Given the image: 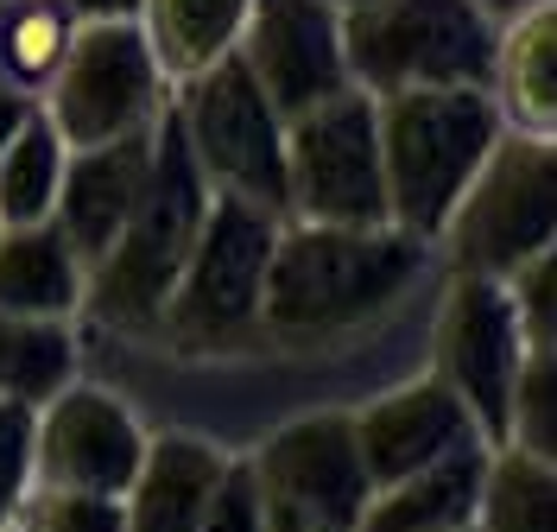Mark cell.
<instances>
[{"instance_id":"obj_36","label":"cell","mask_w":557,"mask_h":532,"mask_svg":"<svg viewBox=\"0 0 557 532\" xmlns=\"http://www.w3.org/2000/svg\"><path fill=\"white\" fill-rule=\"evenodd\" d=\"M0 532H13V527H0Z\"/></svg>"},{"instance_id":"obj_30","label":"cell","mask_w":557,"mask_h":532,"mask_svg":"<svg viewBox=\"0 0 557 532\" xmlns=\"http://www.w3.org/2000/svg\"><path fill=\"white\" fill-rule=\"evenodd\" d=\"M38 114V96H20V89H0V146L13 140L26 121Z\"/></svg>"},{"instance_id":"obj_29","label":"cell","mask_w":557,"mask_h":532,"mask_svg":"<svg viewBox=\"0 0 557 532\" xmlns=\"http://www.w3.org/2000/svg\"><path fill=\"white\" fill-rule=\"evenodd\" d=\"M197 532H267V507H260V482H253L247 457H228Z\"/></svg>"},{"instance_id":"obj_1","label":"cell","mask_w":557,"mask_h":532,"mask_svg":"<svg viewBox=\"0 0 557 532\" xmlns=\"http://www.w3.org/2000/svg\"><path fill=\"white\" fill-rule=\"evenodd\" d=\"M431 267H437V248L393 222H374V228L278 222L267 285H260V330L278 343L348 336L386 318Z\"/></svg>"},{"instance_id":"obj_10","label":"cell","mask_w":557,"mask_h":532,"mask_svg":"<svg viewBox=\"0 0 557 532\" xmlns=\"http://www.w3.org/2000/svg\"><path fill=\"white\" fill-rule=\"evenodd\" d=\"M431 355H437V381L469 406V419L487 444L507 437V399L520 381L525 336L513 318L507 280H482V273H450L444 298H437V323H431Z\"/></svg>"},{"instance_id":"obj_14","label":"cell","mask_w":557,"mask_h":532,"mask_svg":"<svg viewBox=\"0 0 557 532\" xmlns=\"http://www.w3.org/2000/svg\"><path fill=\"white\" fill-rule=\"evenodd\" d=\"M348 419H355L361 469H368L374 488H393V482H406V475L456 457V450H469V444H487L482 431H475V419H469V406H462L437 374L381 393V399H368V406L348 412Z\"/></svg>"},{"instance_id":"obj_15","label":"cell","mask_w":557,"mask_h":532,"mask_svg":"<svg viewBox=\"0 0 557 532\" xmlns=\"http://www.w3.org/2000/svg\"><path fill=\"white\" fill-rule=\"evenodd\" d=\"M159 127V121H152ZM152 127L127 134V140L108 146H76L64 159V184H58V203H51V228L70 242V253L83 260V273L114 248L121 222L139 197V177H146V152H152Z\"/></svg>"},{"instance_id":"obj_20","label":"cell","mask_w":557,"mask_h":532,"mask_svg":"<svg viewBox=\"0 0 557 532\" xmlns=\"http://www.w3.org/2000/svg\"><path fill=\"white\" fill-rule=\"evenodd\" d=\"M242 20H247V0H139L134 7V26L146 33L172 89L203 76L209 64L235 58Z\"/></svg>"},{"instance_id":"obj_6","label":"cell","mask_w":557,"mask_h":532,"mask_svg":"<svg viewBox=\"0 0 557 532\" xmlns=\"http://www.w3.org/2000/svg\"><path fill=\"white\" fill-rule=\"evenodd\" d=\"M278 222L285 215L209 190L203 228H197L190 260H184L172 298H165V318H159V330L172 343H184V349H228V343L260 330V285H267Z\"/></svg>"},{"instance_id":"obj_7","label":"cell","mask_w":557,"mask_h":532,"mask_svg":"<svg viewBox=\"0 0 557 532\" xmlns=\"http://www.w3.org/2000/svg\"><path fill=\"white\" fill-rule=\"evenodd\" d=\"M172 121L215 197L285 215V114L260 96L242 58H222L203 76L177 83Z\"/></svg>"},{"instance_id":"obj_27","label":"cell","mask_w":557,"mask_h":532,"mask_svg":"<svg viewBox=\"0 0 557 532\" xmlns=\"http://www.w3.org/2000/svg\"><path fill=\"white\" fill-rule=\"evenodd\" d=\"M507 298H513L525 349H557V248L532 253L520 273H507Z\"/></svg>"},{"instance_id":"obj_33","label":"cell","mask_w":557,"mask_h":532,"mask_svg":"<svg viewBox=\"0 0 557 532\" xmlns=\"http://www.w3.org/2000/svg\"><path fill=\"white\" fill-rule=\"evenodd\" d=\"M475 7H482L487 20L500 26V20H513V13H532V7H545V0H475Z\"/></svg>"},{"instance_id":"obj_2","label":"cell","mask_w":557,"mask_h":532,"mask_svg":"<svg viewBox=\"0 0 557 532\" xmlns=\"http://www.w3.org/2000/svg\"><path fill=\"white\" fill-rule=\"evenodd\" d=\"M203 210H209V184L197 172L184 134H177L172 108H165L159 127H152V152H146L134 210L121 222L114 248L89 267L83 311H96L114 330H159L165 298H172L177 273L190 260V242L203 228Z\"/></svg>"},{"instance_id":"obj_34","label":"cell","mask_w":557,"mask_h":532,"mask_svg":"<svg viewBox=\"0 0 557 532\" xmlns=\"http://www.w3.org/2000/svg\"><path fill=\"white\" fill-rule=\"evenodd\" d=\"M330 7H336V13H355V7H368V0H330Z\"/></svg>"},{"instance_id":"obj_24","label":"cell","mask_w":557,"mask_h":532,"mask_svg":"<svg viewBox=\"0 0 557 532\" xmlns=\"http://www.w3.org/2000/svg\"><path fill=\"white\" fill-rule=\"evenodd\" d=\"M64 159H70V146L58 140V127H51L45 108H38L33 121L0 146V228L51 222L58 184H64Z\"/></svg>"},{"instance_id":"obj_12","label":"cell","mask_w":557,"mask_h":532,"mask_svg":"<svg viewBox=\"0 0 557 532\" xmlns=\"http://www.w3.org/2000/svg\"><path fill=\"white\" fill-rule=\"evenodd\" d=\"M253 482L260 500L278 507H298L336 532H361V514L374 500V482L361 469V444H355V419L348 412H311V419H292L278 425L253 457Z\"/></svg>"},{"instance_id":"obj_9","label":"cell","mask_w":557,"mask_h":532,"mask_svg":"<svg viewBox=\"0 0 557 532\" xmlns=\"http://www.w3.org/2000/svg\"><path fill=\"white\" fill-rule=\"evenodd\" d=\"M45 121L58 127V140L76 146H108L146 134L165 108H172V83L159 71L152 45L134 20H83L70 38L64 64L51 76V89L38 96Z\"/></svg>"},{"instance_id":"obj_21","label":"cell","mask_w":557,"mask_h":532,"mask_svg":"<svg viewBox=\"0 0 557 532\" xmlns=\"http://www.w3.org/2000/svg\"><path fill=\"white\" fill-rule=\"evenodd\" d=\"M475 532H557V457L487 444Z\"/></svg>"},{"instance_id":"obj_25","label":"cell","mask_w":557,"mask_h":532,"mask_svg":"<svg viewBox=\"0 0 557 532\" xmlns=\"http://www.w3.org/2000/svg\"><path fill=\"white\" fill-rule=\"evenodd\" d=\"M539 457H557V349H525L513 399H507V437Z\"/></svg>"},{"instance_id":"obj_26","label":"cell","mask_w":557,"mask_h":532,"mask_svg":"<svg viewBox=\"0 0 557 532\" xmlns=\"http://www.w3.org/2000/svg\"><path fill=\"white\" fill-rule=\"evenodd\" d=\"M7 527L13 532H127V514H121L114 495H83V488L33 482Z\"/></svg>"},{"instance_id":"obj_4","label":"cell","mask_w":557,"mask_h":532,"mask_svg":"<svg viewBox=\"0 0 557 532\" xmlns=\"http://www.w3.org/2000/svg\"><path fill=\"white\" fill-rule=\"evenodd\" d=\"M431 248L450 273L482 280H507L532 253L557 248V140L507 127Z\"/></svg>"},{"instance_id":"obj_35","label":"cell","mask_w":557,"mask_h":532,"mask_svg":"<svg viewBox=\"0 0 557 532\" xmlns=\"http://www.w3.org/2000/svg\"><path fill=\"white\" fill-rule=\"evenodd\" d=\"M456 532H475V527H456Z\"/></svg>"},{"instance_id":"obj_17","label":"cell","mask_w":557,"mask_h":532,"mask_svg":"<svg viewBox=\"0 0 557 532\" xmlns=\"http://www.w3.org/2000/svg\"><path fill=\"white\" fill-rule=\"evenodd\" d=\"M487 96H494L500 121L513 134H545V140H557V0L494 26Z\"/></svg>"},{"instance_id":"obj_5","label":"cell","mask_w":557,"mask_h":532,"mask_svg":"<svg viewBox=\"0 0 557 532\" xmlns=\"http://www.w3.org/2000/svg\"><path fill=\"white\" fill-rule=\"evenodd\" d=\"M348 83L368 96L482 83L494 64V20L475 0H368L343 13Z\"/></svg>"},{"instance_id":"obj_8","label":"cell","mask_w":557,"mask_h":532,"mask_svg":"<svg viewBox=\"0 0 557 532\" xmlns=\"http://www.w3.org/2000/svg\"><path fill=\"white\" fill-rule=\"evenodd\" d=\"M285 222H386L381 177V102L348 83L343 96L285 121Z\"/></svg>"},{"instance_id":"obj_16","label":"cell","mask_w":557,"mask_h":532,"mask_svg":"<svg viewBox=\"0 0 557 532\" xmlns=\"http://www.w3.org/2000/svg\"><path fill=\"white\" fill-rule=\"evenodd\" d=\"M222 469H228V450H215L209 437H190V431L146 437V457L121 495L127 532H197Z\"/></svg>"},{"instance_id":"obj_19","label":"cell","mask_w":557,"mask_h":532,"mask_svg":"<svg viewBox=\"0 0 557 532\" xmlns=\"http://www.w3.org/2000/svg\"><path fill=\"white\" fill-rule=\"evenodd\" d=\"M83 285H89V273H83V260L70 253V242L51 222L0 228V311L76 323Z\"/></svg>"},{"instance_id":"obj_11","label":"cell","mask_w":557,"mask_h":532,"mask_svg":"<svg viewBox=\"0 0 557 532\" xmlns=\"http://www.w3.org/2000/svg\"><path fill=\"white\" fill-rule=\"evenodd\" d=\"M235 58L285 121L348 89L343 13L330 0H247Z\"/></svg>"},{"instance_id":"obj_22","label":"cell","mask_w":557,"mask_h":532,"mask_svg":"<svg viewBox=\"0 0 557 532\" xmlns=\"http://www.w3.org/2000/svg\"><path fill=\"white\" fill-rule=\"evenodd\" d=\"M70 381H76V330L64 318L0 311V399L45 406Z\"/></svg>"},{"instance_id":"obj_32","label":"cell","mask_w":557,"mask_h":532,"mask_svg":"<svg viewBox=\"0 0 557 532\" xmlns=\"http://www.w3.org/2000/svg\"><path fill=\"white\" fill-rule=\"evenodd\" d=\"M76 20H134L139 0H64Z\"/></svg>"},{"instance_id":"obj_31","label":"cell","mask_w":557,"mask_h":532,"mask_svg":"<svg viewBox=\"0 0 557 532\" xmlns=\"http://www.w3.org/2000/svg\"><path fill=\"white\" fill-rule=\"evenodd\" d=\"M260 507H267V532H336L311 514H298V507H278V500H260Z\"/></svg>"},{"instance_id":"obj_13","label":"cell","mask_w":557,"mask_h":532,"mask_svg":"<svg viewBox=\"0 0 557 532\" xmlns=\"http://www.w3.org/2000/svg\"><path fill=\"white\" fill-rule=\"evenodd\" d=\"M139 457H146V431L139 419L102 387L70 381L58 387L33 419V482L51 488H83V495H127Z\"/></svg>"},{"instance_id":"obj_18","label":"cell","mask_w":557,"mask_h":532,"mask_svg":"<svg viewBox=\"0 0 557 532\" xmlns=\"http://www.w3.org/2000/svg\"><path fill=\"white\" fill-rule=\"evenodd\" d=\"M482 469H487V444H469L456 457L418 469L393 488H374L361 532H456L475 527V500H482Z\"/></svg>"},{"instance_id":"obj_28","label":"cell","mask_w":557,"mask_h":532,"mask_svg":"<svg viewBox=\"0 0 557 532\" xmlns=\"http://www.w3.org/2000/svg\"><path fill=\"white\" fill-rule=\"evenodd\" d=\"M33 419L38 406L0 399V527L13 520V507L33 488Z\"/></svg>"},{"instance_id":"obj_3","label":"cell","mask_w":557,"mask_h":532,"mask_svg":"<svg viewBox=\"0 0 557 532\" xmlns=\"http://www.w3.org/2000/svg\"><path fill=\"white\" fill-rule=\"evenodd\" d=\"M381 102V177H386V222L418 242H437L456 197L482 172L494 140L507 134L500 108L482 83L450 89H399Z\"/></svg>"},{"instance_id":"obj_23","label":"cell","mask_w":557,"mask_h":532,"mask_svg":"<svg viewBox=\"0 0 557 532\" xmlns=\"http://www.w3.org/2000/svg\"><path fill=\"white\" fill-rule=\"evenodd\" d=\"M76 26L83 20L64 0H0V89L45 96Z\"/></svg>"}]
</instances>
